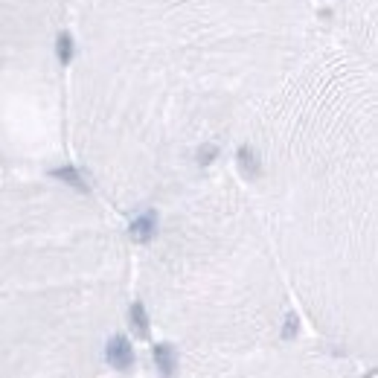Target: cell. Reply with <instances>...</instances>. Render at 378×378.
Listing matches in <instances>:
<instances>
[{
	"label": "cell",
	"instance_id": "obj_2",
	"mask_svg": "<svg viewBox=\"0 0 378 378\" xmlns=\"http://www.w3.org/2000/svg\"><path fill=\"white\" fill-rule=\"evenodd\" d=\"M230 169L303 317L358 367L378 364V67L332 35L256 108Z\"/></svg>",
	"mask_w": 378,
	"mask_h": 378
},
{
	"label": "cell",
	"instance_id": "obj_6",
	"mask_svg": "<svg viewBox=\"0 0 378 378\" xmlns=\"http://www.w3.org/2000/svg\"><path fill=\"white\" fill-rule=\"evenodd\" d=\"M323 15L337 44L378 67V0H329Z\"/></svg>",
	"mask_w": 378,
	"mask_h": 378
},
{
	"label": "cell",
	"instance_id": "obj_1",
	"mask_svg": "<svg viewBox=\"0 0 378 378\" xmlns=\"http://www.w3.org/2000/svg\"><path fill=\"white\" fill-rule=\"evenodd\" d=\"M326 35L317 0H73L67 166L134 222L227 166L256 108Z\"/></svg>",
	"mask_w": 378,
	"mask_h": 378
},
{
	"label": "cell",
	"instance_id": "obj_3",
	"mask_svg": "<svg viewBox=\"0 0 378 378\" xmlns=\"http://www.w3.org/2000/svg\"><path fill=\"white\" fill-rule=\"evenodd\" d=\"M131 230V300L163 372L248 378L265 352L303 332L262 218L230 163L137 215Z\"/></svg>",
	"mask_w": 378,
	"mask_h": 378
},
{
	"label": "cell",
	"instance_id": "obj_5",
	"mask_svg": "<svg viewBox=\"0 0 378 378\" xmlns=\"http://www.w3.org/2000/svg\"><path fill=\"white\" fill-rule=\"evenodd\" d=\"M70 9L73 0H0V175L67 166Z\"/></svg>",
	"mask_w": 378,
	"mask_h": 378
},
{
	"label": "cell",
	"instance_id": "obj_4",
	"mask_svg": "<svg viewBox=\"0 0 378 378\" xmlns=\"http://www.w3.org/2000/svg\"><path fill=\"white\" fill-rule=\"evenodd\" d=\"M131 271V222L82 181L0 175V378L128 372Z\"/></svg>",
	"mask_w": 378,
	"mask_h": 378
}]
</instances>
